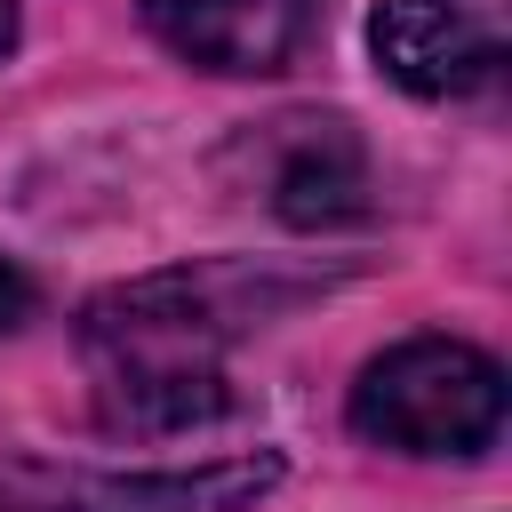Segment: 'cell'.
<instances>
[{
	"mask_svg": "<svg viewBox=\"0 0 512 512\" xmlns=\"http://www.w3.org/2000/svg\"><path fill=\"white\" fill-rule=\"evenodd\" d=\"M280 296L288 280H272L264 264H184V272H152L96 296L80 320V344L96 360V416L136 440L224 416L232 392L216 352L248 320H264Z\"/></svg>",
	"mask_w": 512,
	"mask_h": 512,
	"instance_id": "6da1fadb",
	"label": "cell"
},
{
	"mask_svg": "<svg viewBox=\"0 0 512 512\" xmlns=\"http://www.w3.org/2000/svg\"><path fill=\"white\" fill-rule=\"evenodd\" d=\"M352 432L400 456H480L504 432V368L456 336H408L352 384Z\"/></svg>",
	"mask_w": 512,
	"mask_h": 512,
	"instance_id": "7a4b0ae2",
	"label": "cell"
},
{
	"mask_svg": "<svg viewBox=\"0 0 512 512\" xmlns=\"http://www.w3.org/2000/svg\"><path fill=\"white\" fill-rule=\"evenodd\" d=\"M240 160L288 224H344L368 208V152L336 112H280L240 136Z\"/></svg>",
	"mask_w": 512,
	"mask_h": 512,
	"instance_id": "3957f363",
	"label": "cell"
},
{
	"mask_svg": "<svg viewBox=\"0 0 512 512\" xmlns=\"http://www.w3.org/2000/svg\"><path fill=\"white\" fill-rule=\"evenodd\" d=\"M368 48L408 96H480L504 72V40L464 0H376Z\"/></svg>",
	"mask_w": 512,
	"mask_h": 512,
	"instance_id": "277c9868",
	"label": "cell"
},
{
	"mask_svg": "<svg viewBox=\"0 0 512 512\" xmlns=\"http://www.w3.org/2000/svg\"><path fill=\"white\" fill-rule=\"evenodd\" d=\"M320 0H144L152 32L200 72H280Z\"/></svg>",
	"mask_w": 512,
	"mask_h": 512,
	"instance_id": "5b68a950",
	"label": "cell"
},
{
	"mask_svg": "<svg viewBox=\"0 0 512 512\" xmlns=\"http://www.w3.org/2000/svg\"><path fill=\"white\" fill-rule=\"evenodd\" d=\"M280 480L272 456L200 464V472H128V480H64L40 496H8L0 512H248Z\"/></svg>",
	"mask_w": 512,
	"mask_h": 512,
	"instance_id": "8992f818",
	"label": "cell"
},
{
	"mask_svg": "<svg viewBox=\"0 0 512 512\" xmlns=\"http://www.w3.org/2000/svg\"><path fill=\"white\" fill-rule=\"evenodd\" d=\"M24 312H32V280H24V272L0 256V328H16Z\"/></svg>",
	"mask_w": 512,
	"mask_h": 512,
	"instance_id": "52a82bcc",
	"label": "cell"
},
{
	"mask_svg": "<svg viewBox=\"0 0 512 512\" xmlns=\"http://www.w3.org/2000/svg\"><path fill=\"white\" fill-rule=\"evenodd\" d=\"M8 40H16V8L0 0V56H8Z\"/></svg>",
	"mask_w": 512,
	"mask_h": 512,
	"instance_id": "ba28073f",
	"label": "cell"
}]
</instances>
